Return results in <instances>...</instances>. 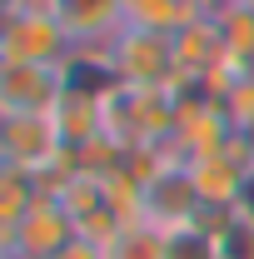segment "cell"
<instances>
[{
  "label": "cell",
  "mask_w": 254,
  "mask_h": 259,
  "mask_svg": "<svg viewBox=\"0 0 254 259\" xmlns=\"http://www.w3.org/2000/svg\"><path fill=\"white\" fill-rule=\"evenodd\" d=\"M65 140L55 130V115H0V164L45 175L60 160Z\"/></svg>",
  "instance_id": "obj_5"
},
{
  "label": "cell",
  "mask_w": 254,
  "mask_h": 259,
  "mask_svg": "<svg viewBox=\"0 0 254 259\" xmlns=\"http://www.w3.org/2000/svg\"><path fill=\"white\" fill-rule=\"evenodd\" d=\"M190 20H194L190 0H125V25H140V30L175 35Z\"/></svg>",
  "instance_id": "obj_14"
},
{
  "label": "cell",
  "mask_w": 254,
  "mask_h": 259,
  "mask_svg": "<svg viewBox=\"0 0 254 259\" xmlns=\"http://www.w3.org/2000/svg\"><path fill=\"white\" fill-rule=\"evenodd\" d=\"M75 40L50 15V5H10L0 10V65H65Z\"/></svg>",
  "instance_id": "obj_2"
},
{
  "label": "cell",
  "mask_w": 254,
  "mask_h": 259,
  "mask_svg": "<svg viewBox=\"0 0 254 259\" xmlns=\"http://www.w3.org/2000/svg\"><path fill=\"white\" fill-rule=\"evenodd\" d=\"M215 25H220V40H224V60L239 65V70H254V15L234 0L215 15Z\"/></svg>",
  "instance_id": "obj_13"
},
{
  "label": "cell",
  "mask_w": 254,
  "mask_h": 259,
  "mask_svg": "<svg viewBox=\"0 0 254 259\" xmlns=\"http://www.w3.org/2000/svg\"><path fill=\"white\" fill-rule=\"evenodd\" d=\"M145 220L159 229H185V225H199L204 220V199L194 190V175L185 160H170L150 180L145 190Z\"/></svg>",
  "instance_id": "obj_6"
},
{
  "label": "cell",
  "mask_w": 254,
  "mask_h": 259,
  "mask_svg": "<svg viewBox=\"0 0 254 259\" xmlns=\"http://www.w3.org/2000/svg\"><path fill=\"white\" fill-rule=\"evenodd\" d=\"M105 259H164V229L140 220V225H125L110 244H105Z\"/></svg>",
  "instance_id": "obj_16"
},
{
  "label": "cell",
  "mask_w": 254,
  "mask_h": 259,
  "mask_svg": "<svg viewBox=\"0 0 254 259\" xmlns=\"http://www.w3.org/2000/svg\"><path fill=\"white\" fill-rule=\"evenodd\" d=\"M239 5H244V10H249V15H254V0H239Z\"/></svg>",
  "instance_id": "obj_19"
},
{
  "label": "cell",
  "mask_w": 254,
  "mask_h": 259,
  "mask_svg": "<svg viewBox=\"0 0 254 259\" xmlns=\"http://www.w3.org/2000/svg\"><path fill=\"white\" fill-rule=\"evenodd\" d=\"M60 95V65H0V115H55Z\"/></svg>",
  "instance_id": "obj_7"
},
{
  "label": "cell",
  "mask_w": 254,
  "mask_h": 259,
  "mask_svg": "<svg viewBox=\"0 0 254 259\" xmlns=\"http://www.w3.org/2000/svg\"><path fill=\"white\" fill-rule=\"evenodd\" d=\"M244 140H249V155H254V135H244Z\"/></svg>",
  "instance_id": "obj_20"
},
{
  "label": "cell",
  "mask_w": 254,
  "mask_h": 259,
  "mask_svg": "<svg viewBox=\"0 0 254 259\" xmlns=\"http://www.w3.org/2000/svg\"><path fill=\"white\" fill-rule=\"evenodd\" d=\"M175 65H180V80H204L224 65V40L215 15H194L190 25L175 30Z\"/></svg>",
  "instance_id": "obj_9"
},
{
  "label": "cell",
  "mask_w": 254,
  "mask_h": 259,
  "mask_svg": "<svg viewBox=\"0 0 254 259\" xmlns=\"http://www.w3.org/2000/svg\"><path fill=\"white\" fill-rule=\"evenodd\" d=\"M40 199H45L40 175H30V169H15V164H0V229L20 225L35 204H40Z\"/></svg>",
  "instance_id": "obj_12"
},
{
  "label": "cell",
  "mask_w": 254,
  "mask_h": 259,
  "mask_svg": "<svg viewBox=\"0 0 254 259\" xmlns=\"http://www.w3.org/2000/svg\"><path fill=\"white\" fill-rule=\"evenodd\" d=\"M55 259H105V249H100V244H90V239H75V244H65Z\"/></svg>",
  "instance_id": "obj_18"
},
{
  "label": "cell",
  "mask_w": 254,
  "mask_h": 259,
  "mask_svg": "<svg viewBox=\"0 0 254 259\" xmlns=\"http://www.w3.org/2000/svg\"><path fill=\"white\" fill-rule=\"evenodd\" d=\"M75 45H110L125 25V0H45Z\"/></svg>",
  "instance_id": "obj_8"
},
{
  "label": "cell",
  "mask_w": 254,
  "mask_h": 259,
  "mask_svg": "<svg viewBox=\"0 0 254 259\" xmlns=\"http://www.w3.org/2000/svg\"><path fill=\"white\" fill-rule=\"evenodd\" d=\"M75 239H80L75 220L65 214V204L55 194H45L20 225L0 229V254L5 259H55L65 244H75Z\"/></svg>",
  "instance_id": "obj_4"
},
{
  "label": "cell",
  "mask_w": 254,
  "mask_h": 259,
  "mask_svg": "<svg viewBox=\"0 0 254 259\" xmlns=\"http://www.w3.org/2000/svg\"><path fill=\"white\" fill-rule=\"evenodd\" d=\"M224 220L229 214H204L199 225L164 229V259H224Z\"/></svg>",
  "instance_id": "obj_11"
},
{
  "label": "cell",
  "mask_w": 254,
  "mask_h": 259,
  "mask_svg": "<svg viewBox=\"0 0 254 259\" xmlns=\"http://www.w3.org/2000/svg\"><path fill=\"white\" fill-rule=\"evenodd\" d=\"M110 60L120 85H140V90H175L180 85V65H175V35L140 30V25H120L110 40Z\"/></svg>",
  "instance_id": "obj_3"
},
{
  "label": "cell",
  "mask_w": 254,
  "mask_h": 259,
  "mask_svg": "<svg viewBox=\"0 0 254 259\" xmlns=\"http://www.w3.org/2000/svg\"><path fill=\"white\" fill-rule=\"evenodd\" d=\"M105 180V209L120 220V225H140L145 220V185L130 175V169H110L100 175Z\"/></svg>",
  "instance_id": "obj_15"
},
{
  "label": "cell",
  "mask_w": 254,
  "mask_h": 259,
  "mask_svg": "<svg viewBox=\"0 0 254 259\" xmlns=\"http://www.w3.org/2000/svg\"><path fill=\"white\" fill-rule=\"evenodd\" d=\"M105 110V140H115L120 150L135 145H170L175 120H180V105L175 90H140V85H115L110 95L100 100Z\"/></svg>",
  "instance_id": "obj_1"
},
{
  "label": "cell",
  "mask_w": 254,
  "mask_h": 259,
  "mask_svg": "<svg viewBox=\"0 0 254 259\" xmlns=\"http://www.w3.org/2000/svg\"><path fill=\"white\" fill-rule=\"evenodd\" d=\"M220 115L229 120L234 135H254V70L244 75V80H234V85L220 95Z\"/></svg>",
  "instance_id": "obj_17"
},
{
  "label": "cell",
  "mask_w": 254,
  "mask_h": 259,
  "mask_svg": "<svg viewBox=\"0 0 254 259\" xmlns=\"http://www.w3.org/2000/svg\"><path fill=\"white\" fill-rule=\"evenodd\" d=\"M55 130H60L65 150H90L95 140H105V110L95 95L85 90H65L55 105Z\"/></svg>",
  "instance_id": "obj_10"
}]
</instances>
